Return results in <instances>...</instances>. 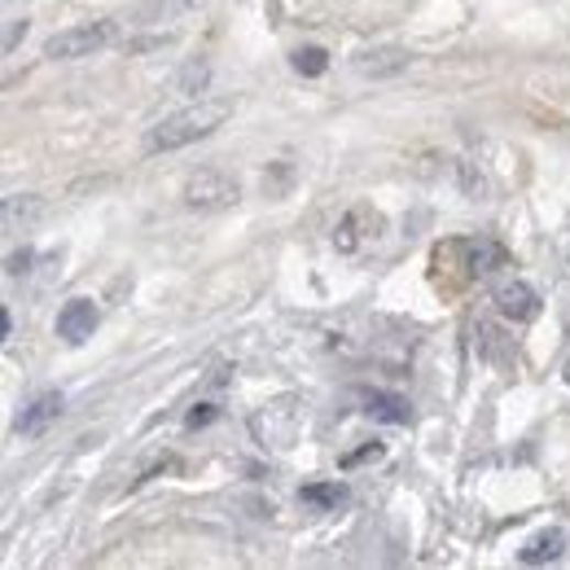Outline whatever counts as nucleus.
Returning <instances> with one entry per match:
<instances>
[{
	"label": "nucleus",
	"instance_id": "7",
	"mask_svg": "<svg viewBox=\"0 0 570 570\" xmlns=\"http://www.w3.org/2000/svg\"><path fill=\"white\" fill-rule=\"evenodd\" d=\"M97 320H101V311H97V303H92V298H70V303L57 311V338H62V342H70V347H79V342H88V338H92Z\"/></svg>",
	"mask_w": 570,
	"mask_h": 570
},
{
	"label": "nucleus",
	"instance_id": "22",
	"mask_svg": "<svg viewBox=\"0 0 570 570\" xmlns=\"http://www.w3.org/2000/svg\"><path fill=\"white\" fill-rule=\"evenodd\" d=\"M479 338H483V355H487V360H501V351H496V342H501V333H496V325H487V320H479Z\"/></svg>",
	"mask_w": 570,
	"mask_h": 570
},
{
	"label": "nucleus",
	"instance_id": "23",
	"mask_svg": "<svg viewBox=\"0 0 570 570\" xmlns=\"http://www.w3.org/2000/svg\"><path fill=\"white\" fill-rule=\"evenodd\" d=\"M207 84V66H189L185 75H180V92H194V88H202Z\"/></svg>",
	"mask_w": 570,
	"mask_h": 570
},
{
	"label": "nucleus",
	"instance_id": "9",
	"mask_svg": "<svg viewBox=\"0 0 570 570\" xmlns=\"http://www.w3.org/2000/svg\"><path fill=\"white\" fill-rule=\"evenodd\" d=\"M62 408H66V399L57 395V391H44V395H35L22 413H18V421H13V435H22V439H35V435H44L57 417H62Z\"/></svg>",
	"mask_w": 570,
	"mask_h": 570
},
{
	"label": "nucleus",
	"instance_id": "13",
	"mask_svg": "<svg viewBox=\"0 0 570 570\" xmlns=\"http://www.w3.org/2000/svg\"><path fill=\"white\" fill-rule=\"evenodd\" d=\"M505 246H496V242H465V273L470 277H487V273H496V268H505Z\"/></svg>",
	"mask_w": 570,
	"mask_h": 570
},
{
	"label": "nucleus",
	"instance_id": "11",
	"mask_svg": "<svg viewBox=\"0 0 570 570\" xmlns=\"http://www.w3.org/2000/svg\"><path fill=\"white\" fill-rule=\"evenodd\" d=\"M198 0H141L132 13H128V22L132 26H163V22H176L180 13H189Z\"/></svg>",
	"mask_w": 570,
	"mask_h": 570
},
{
	"label": "nucleus",
	"instance_id": "18",
	"mask_svg": "<svg viewBox=\"0 0 570 570\" xmlns=\"http://www.w3.org/2000/svg\"><path fill=\"white\" fill-rule=\"evenodd\" d=\"M457 172H461V189H465L470 198H483V194H487V180H483V176H474V167H470V163H457Z\"/></svg>",
	"mask_w": 570,
	"mask_h": 570
},
{
	"label": "nucleus",
	"instance_id": "19",
	"mask_svg": "<svg viewBox=\"0 0 570 570\" xmlns=\"http://www.w3.org/2000/svg\"><path fill=\"white\" fill-rule=\"evenodd\" d=\"M31 264H35V251H26V246H22L18 255H9V260H4V273H9V277H22V273H31Z\"/></svg>",
	"mask_w": 570,
	"mask_h": 570
},
{
	"label": "nucleus",
	"instance_id": "26",
	"mask_svg": "<svg viewBox=\"0 0 570 570\" xmlns=\"http://www.w3.org/2000/svg\"><path fill=\"white\" fill-rule=\"evenodd\" d=\"M567 382H570V364H567Z\"/></svg>",
	"mask_w": 570,
	"mask_h": 570
},
{
	"label": "nucleus",
	"instance_id": "3",
	"mask_svg": "<svg viewBox=\"0 0 570 570\" xmlns=\"http://www.w3.org/2000/svg\"><path fill=\"white\" fill-rule=\"evenodd\" d=\"M180 198H185L189 211H229V207L242 202V185H238L233 176L207 167V172H194V176L185 180Z\"/></svg>",
	"mask_w": 570,
	"mask_h": 570
},
{
	"label": "nucleus",
	"instance_id": "24",
	"mask_svg": "<svg viewBox=\"0 0 570 570\" xmlns=\"http://www.w3.org/2000/svg\"><path fill=\"white\" fill-rule=\"evenodd\" d=\"M163 44H172V35H150V40H132V44H128V53H150V48H163Z\"/></svg>",
	"mask_w": 570,
	"mask_h": 570
},
{
	"label": "nucleus",
	"instance_id": "5",
	"mask_svg": "<svg viewBox=\"0 0 570 570\" xmlns=\"http://www.w3.org/2000/svg\"><path fill=\"white\" fill-rule=\"evenodd\" d=\"M382 233H386V216H382L377 207L360 202V207H351V211L338 220V229H333V251H338V255H360V251L373 246Z\"/></svg>",
	"mask_w": 570,
	"mask_h": 570
},
{
	"label": "nucleus",
	"instance_id": "1",
	"mask_svg": "<svg viewBox=\"0 0 570 570\" xmlns=\"http://www.w3.org/2000/svg\"><path fill=\"white\" fill-rule=\"evenodd\" d=\"M229 114H233V106H229V101L202 97V101H194V106H185V110L167 114V119L145 136V150H150V154L185 150V145L202 141V136H211L216 128H224V119H229Z\"/></svg>",
	"mask_w": 570,
	"mask_h": 570
},
{
	"label": "nucleus",
	"instance_id": "20",
	"mask_svg": "<svg viewBox=\"0 0 570 570\" xmlns=\"http://www.w3.org/2000/svg\"><path fill=\"white\" fill-rule=\"evenodd\" d=\"M216 417H220V408H216V404H198V408L185 417V426H189V430H202V426H211Z\"/></svg>",
	"mask_w": 570,
	"mask_h": 570
},
{
	"label": "nucleus",
	"instance_id": "8",
	"mask_svg": "<svg viewBox=\"0 0 570 570\" xmlns=\"http://www.w3.org/2000/svg\"><path fill=\"white\" fill-rule=\"evenodd\" d=\"M492 303H496V311H501L505 320H514V325H531V320L540 316V294L527 282H505L492 294Z\"/></svg>",
	"mask_w": 570,
	"mask_h": 570
},
{
	"label": "nucleus",
	"instance_id": "16",
	"mask_svg": "<svg viewBox=\"0 0 570 570\" xmlns=\"http://www.w3.org/2000/svg\"><path fill=\"white\" fill-rule=\"evenodd\" d=\"M289 66H294L298 75L316 79V75H325V70H329V53H325V48H316V44H307V48H298V53L289 57Z\"/></svg>",
	"mask_w": 570,
	"mask_h": 570
},
{
	"label": "nucleus",
	"instance_id": "2",
	"mask_svg": "<svg viewBox=\"0 0 570 570\" xmlns=\"http://www.w3.org/2000/svg\"><path fill=\"white\" fill-rule=\"evenodd\" d=\"M119 40V22L114 18H97V22H79V26H66L57 35H48L44 53L53 62H75V57H92L101 48H110Z\"/></svg>",
	"mask_w": 570,
	"mask_h": 570
},
{
	"label": "nucleus",
	"instance_id": "12",
	"mask_svg": "<svg viewBox=\"0 0 570 570\" xmlns=\"http://www.w3.org/2000/svg\"><path fill=\"white\" fill-rule=\"evenodd\" d=\"M364 413L377 417V421H391V426H408L413 421V408L404 395H391V391H373L364 395Z\"/></svg>",
	"mask_w": 570,
	"mask_h": 570
},
{
	"label": "nucleus",
	"instance_id": "4",
	"mask_svg": "<svg viewBox=\"0 0 570 570\" xmlns=\"http://www.w3.org/2000/svg\"><path fill=\"white\" fill-rule=\"evenodd\" d=\"M251 430L264 448H294L298 430H303V408L298 399H277V404H264L255 417H251Z\"/></svg>",
	"mask_w": 570,
	"mask_h": 570
},
{
	"label": "nucleus",
	"instance_id": "15",
	"mask_svg": "<svg viewBox=\"0 0 570 570\" xmlns=\"http://www.w3.org/2000/svg\"><path fill=\"white\" fill-rule=\"evenodd\" d=\"M298 501H303L307 509H338V505L347 501V487H342V483H307V487L298 492Z\"/></svg>",
	"mask_w": 570,
	"mask_h": 570
},
{
	"label": "nucleus",
	"instance_id": "14",
	"mask_svg": "<svg viewBox=\"0 0 570 570\" xmlns=\"http://www.w3.org/2000/svg\"><path fill=\"white\" fill-rule=\"evenodd\" d=\"M562 549H567V536L553 527V531H540L536 540H527V549L518 553V562L523 567H545V562H558Z\"/></svg>",
	"mask_w": 570,
	"mask_h": 570
},
{
	"label": "nucleus",
	"instance_id": "6",
	"mask_svg": "<svg viewBox=\"0 0 570 570\" xmlns=\"http://www.w3.org/2000/svg\"><path fill=\"white\" fill-rule=\"evenodd\" d=\"M408 62H413V53L399 48V44H382V48H360L355 53V70L364 79H395V75L408 70Z\"/></svg>",
	"mask_w": 570,
	"mask_h": 570
},
{
	"label": "nucleus",
	"instance_id": "10",
	"mask_svg": "<svg viewBox=\"0 0 570 570\" xmlns=\"http://www.w3.org/2000/svg\"><path fill=\"white\" fill-rule=\"evenodd\" d=\"M40 216H44V202H40L35 194H9V198H4V207H0V224H4V233H22V229H31Z\"/></svg>",
	"mask_w": 570,
	"mask_h": 570
},
{
	"label": "nucleus",
	"instance_id": "25",
	"mask_svg": "<svg viewBox=\"0 0 570 570\" xmlns=\"http://www.w3.org/2000/svg\"><path fill=\"white\" fill-rule=\"evenodd\" d=\"M0 333H4V338H13V320H9V311H0Z\"/></svg>",
	"mask_w": 570,
	"mask_h": 570
},
{
	"label": "nucleus",
	"instance_id": "21",
	"mask_svg": "<svg viewBox=\"0 0 570 570\" xmlns=\"http://www.w3.org/2000/svg\"><path fill=\"white\" fill-rule=\"evenodd\" d=\"M22 35H26V18H9V22H4V44H0V48H4V53H13Z\"/></svg>",
	"mask_w": 570,
	"mask_h": 570
},
{
	"label": "nucleus",
	"instance_id": "17",
	"mask_svg": "<svg viewBox=\"0 0 570 570\" xmlns=\"http://www.w3.org/2000/svg\"><path fill=\"white\" fill-rule=\"evenodd\" d=\"M382 457H386V448H382L377 439H369L364 448H355V452H347V457H342L338 465H342V470H360V465H369V461H382Z\"/></svg>",
	"mask_w": 570,
	"mask_h": 570
}]
</instances>
